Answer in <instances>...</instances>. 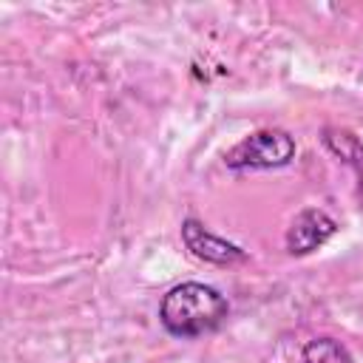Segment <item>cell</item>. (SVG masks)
Instances as JSON below:
<instances>
[{"label":"cell","instance_id":"1","mask_svg":"<svg viewBox=\"0 0 363 363\" xmlns=\"http://www.w3.org/2000/svg\"><path fill=\"white\" fill-rule=\"evenodd\" d=\"M227 312H230L227 298L218 289L199 281L173 286L159 306L162 326L176 337H199L216 332L224 323Z\"/></svg>","mask_w":363,"mask_h":363},{"label":"cell","instance_id":"2","mask_svg":"<svg viewBox=\"0 0 363 363\" xmlns=\"http://www.w3.org/2000/svg\"><path fill=\"white\" fill-rule=\"evenodd\" d=\"M295 156V139L281 128L255 130L227 150L224 162L233 170H267L281 167Z\"/></svg>","mask_w":363,"mask_h":363},{"label":"cell","instance_id":"3","mask_svg":"<svg viewBox=\"0 0 363 363\" xmlns=\"http://www.w3.org/2000/svg\"><path fill=\"white\" fill-rule=\"evenodd\" d=\"M335 230H337V224L326 210L309 207V210L295 216V221L289 224L284 241H286V250L292 255H306V252L318 250L323 241H329L335 235Z\"/></svg>","mask_w":363,"mask_h":363},{"label":"cell","instance_id":"4","mask_svg":"<svg viewBox=\"0 0 363 363\" xmlns=\"http://www.w3.org/2000/svg\"><path fill=\"white\" fill-rule=\"evenodd\" d=\"M182 238H184L187 250H190L196 258L210 261V264H233V261H244V258H247V252H244L241 247H235V244H230V241L213 235V233L204 230V224L196 221V218H187V221L182 224Z\"/></svg>","mask_w":363,"mask_h":363},{"label":"cell","instance_id":"5","mask_svg":"<svg viewBox=\"0 0 363 363\" xmlns=\"http://www.w3.org/2000/svg\"><path fill=\"white\" fill-rule=\"evenodd\" d=\"M303 363H354V357L335 337H312L303 346Z\"/></svg>","mask_w":363,"mask_h":363}]
</instances>
